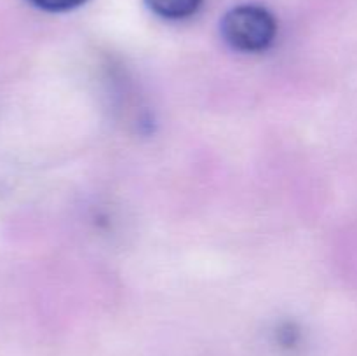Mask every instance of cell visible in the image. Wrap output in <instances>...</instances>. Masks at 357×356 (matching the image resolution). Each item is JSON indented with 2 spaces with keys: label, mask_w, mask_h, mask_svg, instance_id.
I'll return each mask as SVG.
<instances>
[{
  "label": "cell",
  "mask_w": 357,
  "mask_h": 356,
  "mask_svg": "<svg viewBox=\"0 0 357 356\" xmlns=\"http://www.w3.org/2000/svg\"><path fill=\"white\" fill-rule=\"evenodd\" d=\"M222 37L236 51L260 52L272 45L278 35V21L260 6H237L222 20Z\"/></svg>",
  "instance_id": "6da1fadb"
},
{
  "label": "cell",
  "mask_w": 357,
  "mask_h": 356,
  "mask_svg": "<svg viewBox=\"0 0 357 356\" xmlns=\"http://www.w3.org/2000/svg\"><path fill=\"white\" fill-rule=\"evenodd\" d=\"M204 0H145L153 14L166 20H185L201 9Z\"/></svg>",
  "instance_id": "7a4b0ae2"
},
{
  "label": "cell",
  "mask_w": 357,
  "mask_h": 356,
  "mask_svg": "<svg viewBox=\"0 0 357 356\" xmlns=\"http://www.w3.org/2000/svg\"><path fill=\"white\" fill-rule=\"evenodd\" d=\"M28 2L38 9L47 10V13H65V10H72L84 6L87 0H28Z\"/></svg>",
  "instance_id": "3957f363"
}]
</instances>
